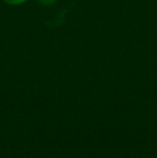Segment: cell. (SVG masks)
I'll use <instances>...</instances> for the list:
<instances>
[{"label": "cell", "instance_id": "cell-2", "mask_svg": "<svg viewBox=\"0 0 157 158\" xmlns=\"http://www.w3.org/2000/svg\"><path fill=\"white\" fill-rule=\"evenodd\" d=\"M38 1L41 4H43V6H52V4H54L57 0H38Z\"/></svg>", "mask_w": 157, "mask_h": 158}, {"label": "cell", "instance_id": "cell-1", "mask_svg": "<svg viewBox=\"0 0 157 158\" xmlns=\"http://www.w3.org/2000/svg\"><path fill=\"white\" fill-rule=\"evenodd\" d=\"M4 3L10 4V6H19V4L25 3L27 0H2Z\"/></svg>", "mask_w": 157, "mask_h": 158}]
</instances>
